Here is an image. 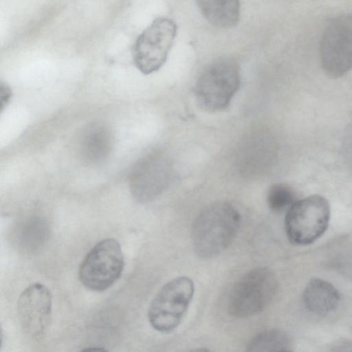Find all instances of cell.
<instances>
[{
  "label": "cell",
  "instance_id": "4fadbf2b",
  "mask_svg": "<svg viewBox=\"0 0 352 352\" xmlns=\"http://www.w3.org/2000/svg\"><path fill=\"white\" fill-rule=\"evenodd\" d=\"M292 339L285 331L271 329L255 336L248 343L245 352H284L291 350Z\"/></svg>",
  "mask_w": 352,
  "mask_h": 352
},
{
  "label": "cell",
  "instance_id": "277c9868",
  "mask_svg": "<svg viewBox=\"0 0 352 352\" xmlns=\"http://www.w3.org/2000/svg\"><path fill=\"white\" fill-rule=\"evenodd\" d=\"M331 216L327 199L313 195L296 200L287 210L285 229L288 240L296 245H307L317 241L327 230Z\"/></svg>",
  "mask_w": 352,
  "mask_h": 352
},
{
  "label": "cell",
  "instance_id": "9a60e30c",
  "mask_svg": "<svg viewBox=\"0 0 352 352\" xmlns=\"http://www.w3.org/2000/svg\"><path fill=\"white\" fill-rule=\"evenodd\" d=\"M85 139V151L91 158L102 157L109 151L111 140L108 129L104 126H94Z\"/></svg>",
  "mask_w": 352,
  "mask_h": 352
},
{
  "label": "cell",
  "instance_id": "52a82bcc",
  "mask_svg": "<svg viewBox=\"0 0 352 352\" xmlns=\"http://www.w3.org/2000/svg\"><path fill=\"white\" fill-rule=\"evenodd\" d=\"M124 255L120 243L105 239L93 247L79 268V279L87 289L101 292L111 287L120 276Z\"/></svg>",
  "mask_w": 352,
  "mask_h": 352
},
{
  "label": "cell",
  "instance_id": "8fae6325",
  "mask_svg": "<svg viewBox=\"0 0 352 352\" xmlns=\"http://www.w3.org/2000/svg\"><path fill=\"white\" fill-rule=\"evenodd\" d=\"M166 174V170L153 164L146 163L137 167L130 178V188L133 197L140 201L151 199L162 188Z\"/></svg>",
  "mask_w": 352,
  "mask_h": 352
},
{
  "label": "cell",
  "instance_id": "3957f363",
  "mask_svg": "<svg viewBox=\"0 0 352 352\" xmlns=\"http://www.w3.org/2000/svg\"><path fill=\"white\" fill-rule=\"evenodd\" d=\"M278 281L269 269H254L244 274L232 288L228 300L229 314L247 318L259 314L274 300Z\"/></svg>",
  "mask_w": 352,
  "mask_h": 352
},
{
  "label": "cell",
  "instance_id": "30bf717a",
  "mask_svg": "<svg viewBox=\"0 0 352 352\" xmlns=\"http://www.w3.org/2000/svg\"><path fill=\"white\" fill-rule=\"evenodd\" d=\"M305 309L318 316H326L338 306L340 295L338 290L329 282L314 278L309 280L302 296Z\"/></svg>",
  "mask_w": 352,
  "mask_h": 352
},
{
  "label": "cell",
  "instance_id": "5bb4252c",
  "mask_svg": "<svg viewBox=\"0 0 352 352\" xmlns=\"http://www.w3.org/2000/svg\"><path fill=\"white\" fill-rule=\"evenodd\" d=\"M45 222L38 217L30 219L19 228L18 240L25 250H34L39 246L46 236Z\"/></svg>",
  "mask_w": 352,
  "mask_h": 352
},
{
  "label": "cell",
  "instance_id": "d6986e66",
  "mask_svg": "<svg viewBox=\"0 0 352 352\" xmlns=\"http://www.w3.org/2000/svg\"><path fill=\"white\" fill-rule=\"evenodd\" d=\"M188 352H211V351L206 348H197V349H192Z\"/></svg>",
  "mask_w": 352,
  "mask_h": 352
},
{
  "label": "cell",
  "instance_id": "5b68a950",
  "mask_svg": "<svg viewBox=\"0 0 352 352\" xmlns=\"http://www.w3.org/2000/svg\"><path fill=\"white\" fill-rule=\"evenodd\" d=\"M195 287L187 276L166 283L151 302L148 318L151 325L161 333H169L181 323L192 299Z\"/></svg>",
  "mask_w": 352,
  "mask_h": 352
},
{
  "label": "cell",
  "instance_id": "9c48e42d",
  "mask_svg": "<svg viewBox=\"0 0 352 352\" xmlns=\"http://www.w3.org/2000/svg\"><path fill=\"white\" fill-rule=\"evenodd\" d=\"M18 312L23 329L29 335L38 337L47 327L52 314L50 291L41 283L25 288L18 300Z\"/></svg>",
  "mask_w": 352,
  "mask_h": 352
},
{
  "label": "cell",
  "instance_id": "6da1fadb",
  "mask_svg": "<svg viewBox=\"0 0 352 352\" xmlns=\"http://www.w3.org/2000/svg\"><path fill=\"white\" fill-rule=\"evenodd\" d=\"M241 219L239 211L226 201L217 202L204 208L196 217L192 226L195 253L207 258L227 249L237 234Z\"/></svg>",
  "mask_w": 352,
  "mask_h": 352
},
{
  "label": "cell",
  "instance_id": "ba28073f",
  "mask_svg": "<svg viewBox=\"0 0 352 352\" xmlns=\"http://www.w3.org/2000/svg\"><path fill=\"white\" fill-rule=\"evenodd\" d=\"M177 35V25L166 17L155 19L137 38L133 48L136 67L144 74L158 71L167 60Z\"/></svg>",
  "mask_w": 352,
  "mask_h": 352
},
{
  "label": "cell",
  "instance_id": "e0dca14e",
  "mask_svg": "<svg viewBox=\"0 0 352 352\" xmlns=\"http://www.w3.org/2000/svg\"><path fill=\"white\" fill-rule=\"evenodd\" d=\"M329 352H352V341H344L336 344Z\"/></svg>",
  "mask_w": 352,
  "mask_h": 352
},
{
  "label": "cell",
  "instance_id": "7a4b0ae2",
  "mask_svg": "<svg viewBox=\"0 0 352 352\" xmlns=\"http://www.w3.org/2000/svg\"><path fill=\"white\" fill-rule=\"evenodd\" d=\"M240 84L237 61L230 57L218 58L200 72L194 88L196 102L206 111H223L230 104Z\"/></svg>",
  "mask_w": 352,
  "mask_h": 352
},
{
  "label": "cell",
  "instance_id": "2e32d148",
  "mask_svg": "<svg viewBox=\"0 0 352 352\" xmlns=\"http://www.w3.org/2000/svg\"><path fill=\"white\" fill-rule=\"evenodd\" d=\"M296 201L294 190L288 185L276 184L272 185L267 195V203L274 212H281L289 209Z\"/></svg>",
  "mask_w": 352,
  "mask_h": 352
},
{
  "label": "cell",
  "instance_id": "7c38bea8",
  "mask_svg": "<svg viewBox=\"0 0 352 352\" xmlns=\"http://www.w3.org/2000/svg\"><path fill=\"white\" fill-rule=\"evenodd\" d=\"M198 8L210 24L221 28L234 27L240 18V2L235 0L198 1Z\"/></svg>",
  "mask_w": 352,
  "mask_h": 352
},
{
  "label": "cell",
  "instance_id": "ac0fdd59",
  "mask_svg": "<svg viewBox=\"0 0 352 352\" xmlns=\"http://www.w3.org/2000/svg\"><path fill=\"white\" fill-rule=\"evenodd\" d=\"M80 352H107L104 349L101 347H89L84 349Z\"/></svg>",
  "mask_w": 352,
  "mask_h": 352
},
{
  "label": "cell",
  "instance_id": "8992f818",
  "mask_svg": "<svg viewBox=\"0 0 352 352\" xmlns=\"http://www.w3.org/2000/svg\"><path fill=\"white\" fill-rule=\"evenodd\" d=\"M319 55L325 74L340 78L352 69V13L331 19L323 30Z\"/></svg>",
  "mask_w": 352,
  "mask_h": 352
},
{
  "label": "cell",
  "instance_id": "ffe728a7",
  "mask_svg": "<svg viewBox=\"0 0 352 352\" xmlns=\"http://www.w3.org/2000/svg\"><path fill=\"white\" fill-rule=\"evenodd\" d=\"M284 352H294V351H292V350H289V351H284Z\"/></svg>",
  "mask_w": 352,
  "mask_h": 352
}]
</instances>
